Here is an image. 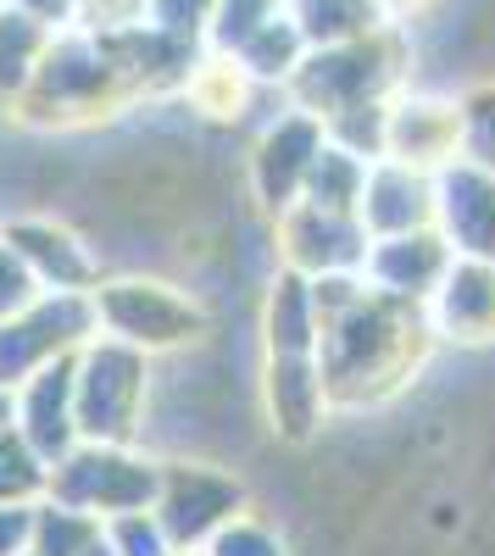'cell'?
<instances>
[{"instance_id": "cell-1", "label": "cell", "mask_w": 495, "mask_h": 556, "mask_svg": "<svg viewBox=\"0 0 495 556\" xmlns=\"http://www.w3.org/2000/svg\"><path fill=\"white\" fill-rule=\"evenodd\" d=\"M312 312H318V374L334 412L384 406L434 356L423 306L373 295L363 273L312 278Z\"/></svg>"}, {"instance_id": "cell-2", "label": "cell", "mask_w": 495, "mask_h": 556, "mask_svg": "<svg viewBox=\"0 0 495 556\" xmlns=\"http://www.w3.org/2000/svg\"><path fill=\"white\" fill-rule=\"evenodd\" d=\"M123 112H134V96L117 78L106 45L96 34L56 28L51 45H45V56H39L28 96L12 106V123L39 128V134H67V128L112 123Z\"/></svg>"}, {"instance_id": "cell-3", "label": "cell", "mask_w": 495, "mask_h": 556, "mask_svg": "<svg viewBox=\"0 0 495 556\" xmlns=\"http://www.w3.org/2000/svg\"><path fill=\"white\" fill-rule=\"evenodd\" d=\"M407 67H412V34H407V23H390V28L368 34V39L329 45V51H306L301 67L284 84V101L312 112L318 123H334L345 112L395 101L401 89L412 84Z\"/></svg>"}, {"instance_id": "cell-4", "label": "cell", "mask_w": 495, "mask_h": 556, "mask_svg": "<svg viewBox=\"0 0 495 556\" xmlns=\"http://www.w3.org/2000/svg\"><path fill=\"white\" fill-rule=\"evenodd\" d=\"M89 306H96V334L140 351V356H167L185 351L206 334V306L201 295L167 285V278H145V273H123V278H101L89 290Z\"/></svg>"}, {"instance_id": "cell-5", "label": "cell", "mask_w": 495, "mask_h": 556, "mask_svg": "<svg viewBox=\"0 0 495 556\" xmlns=\"http://www.w3.org/2000/svg\"><path fill=\"white\" fill-rule=\"evenodd\" d=\"M151 406V356L128 351L106 334L73 356V417L89 445H140Z\"/></svg>"}, {"instance_id": "cell-6", "label": "cell", "mask_w": 495, "mask_h": 556, "mask_svg": "<svg viewBox=\"0 0 495 556\" xmlns=\"http://www.w3.org/2000/svg\"><path fill=\"white\" fill-rule=\"evenodd\" d=\"M162 484V462L145 456L140 445H89L78 440L62 462H51V479H45V495L73 506V513H89L96 523L117 518V513H145L156 501Z\"/></svg>"}, {"instance_id": "cell-7", "label": "cell", "mask_w": 495, "mask_h": 556, "mask_svg": "<svg viewBox=\"0 0 495 556\" xmlns=\"http://www.w3.org/2000/svg\"><path fill=\"white\" fill-rule=\"evenodd\" d=\"M96 340V306L73 290H39L17 317L0 323V390H17L45 362H62Z\"/></svg>"}, {"instance_id": "cell-8", "label": "cell", "mask_w": 495, "mask_h": 556, "mask_svg": "<svg viewBox=\"0 0 495 556\" xmlns=\"http://www.w3.org/2000/svg\"><path fill=\"white\" fill-rule=\"evenodd\" d=\"M151 513L162 523V534L173 540V551H201L229 518L245 513V484L229 468H212V462H162V484Z\"/></svg>"}, {"instance_id": "cell-9", "label": "cell", "mask_w": 495, "mask_h": 556, "mask_svg": "<svg viewBox=\"0 0 495 556\" xmlns=\"http://www.w3.org/2000/svg\"><path fill=\"white\" fill-rule=\"evenodd\" d=\"M323 139H329L323 123L301 106H290V101H279V112L256 128V139H251V195L262 201L267 217H279L301 201L306 173L318 162Z\"/></svg>"}, {"instance_id": "cell-10", "label": "cell", "mask_w": 495, "mask_h": 556, "mask_svg": "<svg viewBox=\"0 0 495 556\" xmlns=\"http://www.w3.org/2000/svg\"><path fill=\"white\" fill-rule=\"evenodd\" d=\"M274 240H279V267L301 278H329V273H363L368 235L351 212H323L295 201L290 212L274 217Z\"/></svg>"}, {"instance_id": "cell-11", "label": "cell", "mask_w": 495, "mask_h": 556, "mask_svg": "<svg viewBox=\"0 0 495 556\" xmlns=\"http://www.w3.org/2000/svg\"><path fill=\"white\" fill-rule=\"evenodd\" d=\"M390 162H407L418 173H440L462 156V112L452 96H423V89H401L384 112V151Z\"/></svg>"}, {"instance_id": "cell-12", "label": "cell", "mask_w": 495, "mask_h": 556, "mask_svg": "<svg viewBox=\"0 0 495 556\" xmlns=\"http://www.w3.org/2000/svg\"><path fill=\"white\" fill-rule=\"evenodd\" d=\"M434 235L452 256L495 262V173L457 156L434 173Z\"/></svg>"}, {"instance_id": "cell-13", "label": "cell", "mask_w": 495, "mask_h": 556, "mask_svg": "<svg viewBox=\"0 0 495 556\" xmlns=\"http://www.w3.org/2000/svg\"><path fill=\"white\" fill-rule=\"evenodd\" d=\"M423 317L434 345H462V351L495 345V262L452 256L434 295L423 301Z\"/></svg>"}, {"instance_id": "cell-14", "label": "cell", "mask_w": 495, "mask_h": 556, "mask_svg": "<svg viewBox=\"0 0 495 556\" xmlns=\"http://www.w3.org/2000/svg\"><path fill=\"white\" fill-rule=\"evenodd\" d=\"M0 240L17 251V262L34 273L39 290L89 295L101 285V256L56 217H12V223H0Z\"/></svg>"}, {"instance_id": "cell-15", "label": "cell", "mask_w": 495, "mask_h": 556, "mask_svg": "<svg viewBox=\"0 0 495 556\" xmlns=\"http://www.w3.org/2000/svg\"><path fill=\"white\" fill-rule=\"evenodd\" d=\"M356 223H363L368 240H395V235L434 228V173L373 156L368 178H363V195H356Z\"/></svg>"}, {"instance_id": "cell-16", "label": "cell", "mask_w": 495, "mask_h": 556, "mask_svg": "<svg viewBox=\"0 0 495 556\" xmlns=\"http://www.w3.org/2000/svg\"><path fill=\"white\" fill-rule=\"evenodd\" d=\"M78 356V351H73ZM73 356L45 362L34 379L12 390V429L28 440L39 462H62L78 445V417H73Z\"/></svg>"}, {"instance_id": "cell-17", "label": "cell", "mask_w": 495, "mask_h": 556, "mask_svg": "<svg viewBox=\"0 0 495 556\" xmlns=\"http://www.w3.org/2000/svg\"><path fill=\"white\" fill-rule=\"evenodd\" d=\"M262 412L284 445L318 440L334 412L323 374H318V356H262Z\"/></svg>"}, {"instance_id": "cell-18", "label": "cell", "mask_w": 495, "mask_h": 556, "mask_svg": "<svg viewBox=\"0 0 495 556\" xmlns=\"http://www.w3.org/2000/svg\"><path fill=\"white\" fill-rule=\"evenodd\" d=\"M452 267V245H445L434 228H418V235H395V240H368L363 256V285L373 295L423 306L434 295V285Z\"/></svg>"}, {"instance_id": "cell-19", "label": "cell", "mask_w": 495, "mask_h": 556, "mask_svg": "<svg viewBox=\"0 0 495 556\" xmlns=\"http://www.w3.org/2000/svg\"><path fill=\"white\" fill-rule=\"evenodd\" d=\"M262 356H318V312L312 278L279 267L262 295Z\"/></svg>"}, {"instance_id": "cell-20", "label": "cell", "mask_w": 495, "mask_h": 556, "mask_svg": "<svg viewBox=\"0 0 495 556\" xmlns=\"http://www.w3.org/2000/svg\"><path fill=\"white\" fill-rule=\"evenodd\" d=\"M262 96H279V89L251 84V73L234 56H223V51H201V62H195L190 84H185L190 112H201L206 123H240Z\"/></svg>"}, {"instance_id": "cell-21", "label": "cell", "mask_w": 495, "mask_h": 556, "mask_svg": "<svg viewBox=\"0 0 495 556\" xmlns=\"http://www.w3.org/2000/svg\"><path fill=\"white\" fill-rule=\"evenodd\" d=\"M56 28H45L39 17L17 12L12 0L0 7V117H12V106L28 96V84L39 73V56L51 45Z\"/></svg>"}, {"instance_id": "cell-22", "label": "cell", "mask_w": 495, "mask_h": 556, "mask_svg": "<svg viewBox=\"0 0 495 556\" xmlns=\"http://www.w3.org/2000/svg\"><path fill=\"white\" fill-rule=\"evenodd\" d=\"M290 17L306 39V51H329V45H351L390 28V17L373 0H290Z\"/></svg>"}, {"instance_id": "cell-23", "label": "cell", "mask_w": 495, "mask_h": 556, "mask_svg": "<svg viewBox=\"0 0 495 556\" xmlns=\"http://www.w3.org/2000/svg\"><path fill=\"white\" fill-rule=\"evenodd\" d=\"M301 56H306V39H301V28H295V17H290V7L274 17V23H262L240 51H234V62L251 73V84H262V89H279L284 96V84H290V73L301 67Z\"/></svg>"}, {"instance_id": "cell-24", "label": "cell", "mask_w": 495, "mask_h": 556, "mask_svg": "<svg viewBox=\"0 0 495 556\" xmlns=\"http://www.w3.org/2000/svg\"><path fill=\"white\" fill-rule=\"evenodd\" d=\"M363 178H368V162L356 156V151H345V146H334V139H323L318 162H312V173H306L301 201H306V206H323V212H351V217H356Z\"/></svg>"}, {"instance_id": "cell-25", "label": "cell", "mask_w": 495, "mask_h": 556, "mask_svg": "<svg viewBox=\"0 0 495 556\" xmlns=\"http://www.w3.org/2000/svg\"><path fill=\"white\" fill-rule=\"evenodd\" d=\"M101 540V523L89 513H73V506L39 495L34 501V529H28V551L34 556H84Z\"/></svg>"}, {"instance_id": "cell-26", "label": "cell", "mask_w": 495, "mask_h": 556, "mask_svg": "<svg viewBox=\"0 0 495 556\" xmlns=\"http://www.w3.org/2000/svg\"><path fill=\"white\" fill-rule=\"evenodd\" d=\"M45 479H51V462H39L12 424H0V506H34L45 495Z\"/></svg>"}, {"instance_id": "cell-27", "label": "cell", "mask_w": 495, "mask_h": 556, "mask_svg": "<svg viewBox=\"0 0 495 556\" xmlns=\"http://www.w3.org/2000/svg\"><path fill=\"white\" fill-rule=\"evenodd\" d=\"M284 7H290V0H217V7H212V23H206V51L234 56L240 45H245L262 23H274Z\"/></svg>"}, {"instance_id": "cell-28", "label": "cell", "mask_w": 495, "mask_h": 556, "mask_svg": "<svg viewBox=\"0 0 495 556\" xmlns=\"http://www.w3.org/2000/svg\"><path fill=\"white\" fill-rule=\"evenodd\" d=\"M201 556H290V545H284V534L267 523V518H256L251 506L240 518H229L206 545H201Z\"/></svg>"}, {"instance_id": "cell-29", "label": "cell", "mask_w": 495, "mask_h": 556, "mask_svg": "<svg viewBox=\"0 0 495 556\" xmlns=\"http://www.w3.org/2000/svg\"><path fill=\"white\" fill-rule=\"evenodd\" d=\"M462 112V156L495 173V84H473L457 101Z\"/></svg>"}, {"instance_id": "cell-30", "label": "cell", "mask_w": 495, "mask_h": 556, "mask_svg": "<svg viewBox=\"0 0 495 556\" xmlns=\"http://www.w3.org/2000/svg\"><path fill=\"white\" fill-rule=\"evenodd\" d=\"M101 534H106L112 556H178L173 540L162 534V523H156L151 506H145V513H117V518H106Z\"/></svg>"}, {"instance_id": "cell-31", "label": "cell", "mask_w": 495, "mask_h": 556, "mask_svg": "<svg viewBox=\"0 0 495 556\" xmlns=\"http://www.w3.org/2000/svg\"><path fill=\"white\" fill-rule=\"evenodd\" d=\"M217 0H145L140 23L167 34V39H185V45H206V23H212Z\"/></svg>"}, {"instance_id": "cell-32", "label": "cell", "mask_w": 495, "mask_h": 556, "mask_svg": "<svg viewBox=\"0 0 495 556\" xmlns=\"http://www.w3.org/2000/svg\"><path fill=\"white\" fill-rule=\"evenodd\" d=\"M34 295H39L34 273L17 262V251H12L7 240H0V323H7V317H17V312H23Z\"/></svg>"}, {"instance_id": "cell-33", "label": "cell", "mask_w": 495, "mask_h": 556, "mask_svg": "<svg viewBox=\"0 0 495 556\" xmlns=\"http://www.w3.org/2000/svg\"><path fill=\"white\" fill-rule=\"evenodd\" d=\"M34 529V506H0V556H23Z\"/></svg>"}, {"instance_id": "cell-34", "label": "cell", "mask_w": 495, "mask_h": 556, "mask_svg": "<svg viewBox=\"0 0 495 556\" xmlns=\"http://www.w3.org/2000/svg\"><path fill=\"white\" fill-rule=\"evenodd\" d=\"M17 12L39 17L45 28H67V12H73V0H12Z\"/></svg>"}, {"instance_id": "cell-35", "label": "cell", "mask_w": 495, "mask_h": 556, "mask_svg": "<svg viewBox=\"0 0 495 556\" xmlns=\"http://www.w3.org/2000/svg\"><path fill=\"white\" fill-rule=\"evenodd\" d=\"M373 7H379L390 23H412L418 12H429V7H434V0H373Z\"/></svg>"}, {"instance_id": "cell-36", "label": "cell", "mask_w": 495, "mask_h": 556, "mask_svg": "<svg viewBox=\"0 0 495 556\" xmlns=\"http://www.w3.org/2000/svg\"><path fill=\"white\" fill-rule=\"evenodd\" d=\"M0 424H12V390H0Z\"/></svg>"}, {"instance_id": "cell-37", "label": "cell", "mask_w": 495, "mask_h": 556, "mask_svg": "<svg viewBox=\"0 0 495 556\" xmlns=\"http://www.w3.org/2000/svg\"><path fill=\"white\" fill-rule=\"evenodd\" d=\"M185 556H201V551H185Z\"/></svg>"}, {"instance_id": "cell-38", "label": "cell", "mask_w": 495, "mask_h": 556, "mask_svg": "<svg viewBox=\"0 0 495 556\" xmlns=\"http://www.w3.org/2000/svg\"><path fill=\"white\" fill-rule=\"evenodd\" d=\"M23 556H34V551H23Z\"/></svg>"}, {"instance_id": "cell-39", "label": "cell", "mask_w": 495, "mask_h": 556, "mask_svg": "<svg viewBox=\"0 0 495 556\" xmlns=\"http://www.w3.org/2000/svg\"><path fill=\"white\" fill-rule=\"evenodd\" d=\"M0 7H7V0H0Z\"/></svg>"}]
</instances>
